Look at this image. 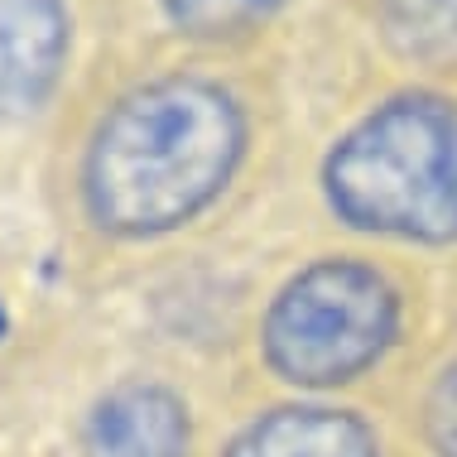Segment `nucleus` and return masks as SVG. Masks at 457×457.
Returning a JSON list of instances; mask_svg holds the SVG:
<instances>
[{"mask_svg": "<svg viewBox=\"0 0 457 457\" xmlns=\"http://www.w3.org/2000/svg\"><path fill=\"white\" fill-rule=\"evenodd\" d=\"M82 457H188V410L154 380H126L92 410Z\"/></svg>", "mask_w": 457, "mask_h": 457, "instance_id": "obj_5", "label": "nucleus"}, {"mask_svg": "<svg viewBox=\"0 0 457 457\" xmlns=\"http://www.w3.org/2000/svg\"><path fill=\"white\" fill-rule=\"evenodd\" d=\"M380 29L404 58L457 54V0H380Z\"/></svg>", "mask_w": 457, "mask_h": 457, "instance_id": "obj_7", "label": "nucleus"}, {"mask_svg": "<svg viewBox=\"0 0 457 457\" xmlns=\"http://www.w3.org/2000/svg\"><path fill=\"white\" fill-rule=\"evenodd\" d=\"M323 188L356 231L457 241V102L414 92L376 106L328 154Z\"/></svg>", "mask_w": 457, "mask_h": 457, "instance_id": "obj_2", "label": "nucleus"}, {"mask_svg": "<svg viewBox=\"0 0 457 457\" xmlns=\"http://www.w3.org/2000/svg\"><path fill=\"white\" fill-rule=\"evenodd\" d=\"M424 434H428V443H434L438 457H457V366L443 370L438 386L428 390Z\"/></svg>", "mask_w": 457, "mask_h": 457, "instance_id": "obj_9", "label": "nucleus"}, {"mask_svg": "<svg viewBox=\"0 0 457 457\" xmlns=\"http://www.w3.org/2000/svg\"><path fill=\"white\" fill-rule=\"evenodd\" d=\"M227 457H376V434L347 410L289 404L255 419Z\"/></svg>", "mask_w": 457, "mask_h": 457, "instance_id": "obj_6", "label": "nucleus"}, {"mask_svg": "<svg viewBox=\"0 0 457 457\" xmlns=\"http://www.w3.org/2000/svg\"><path fill=\"white\" fill-rule=\"evenodd\" d=\"M245 120L231 92L197 78L135 87L92 135L82 193L102 231L159 237L193 221L231 183Z\"/></svg>", "mask_w": 457, "mask_h": 457, "instance_id": "obj_1", "label": "nucleus"}, {"mask_svg": "<svg viewBox=\"0 0 457 457\" xmlns=\"http://www.w3.org/2000/svg\"><path fill=\"white\" fill-rule=\"evenodd\" d=\"M400 328V299L370 265L318 261L279 289L265 313V361L294 386H342L356 380Z\"/></svg>", "mask_w": 457, "mask_h": 457, "instance_id": "obj_3", "label": "nucleus"}, {"mask_svg": "<svg viewBox=\"0 0 457 457\" xmlns=\"http://www.w3.org/2000/svg\"><path fill=\"white\" fill-rule=\"evenodd\" d=\"M159 5L193 39H221V34H241L270 20L289 0H159Z\"/></svg>", "mask_w": 457, "mask_h": 457, "instance_id": "obj_8", "label": "nucleus"}, {"mask_svg": "<svg viewBox=\"0 0 457 457\" xmlns=\"http://www.w3.org/2000/svg\"><path fill=\"white\" fill-rule=\"evenodd\" d=\"M68 58V0H0V116H29Z\"/></svg>", "mask_w": 457, "mask_h": 457, "instance_id": "obj_4", "label": "nucleus"}]
</instances>
